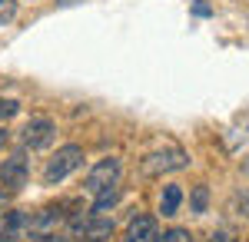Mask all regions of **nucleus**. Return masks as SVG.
Masks as SVG:
<instances>
[{
	"mask_svg": "<svg viewBox=\"0 0 249 242\" xmlns=\"http://www.w3.org/2000/svg\"><path fill=\"white\" fill-rule=\"evenodd\" d=\"M83 166V146L77 143H67V146H60L50 159H47V166H43V186H60L67 176H73L77 169Z\"/></svg>",
	"mask_w": 249,
	"mask_h": 242,
	"instance_id": "obj_1",
	"label": "nucleus"
},
{
	"mask_svg": "<svg viewBox=\"0 0 249 242\" xmlns=\"http://www.w3.org/2000/svg\"><path fill=\"white\" fill-rule=\"evenodd\" d=\"M120 173H123V163L116 159V156H107V159H100L90 173H87V179H83V192H103V189H110L120 183Z\"/></svg>",
	"mask_w": 249,
	"mask_h": 242,
	"instance_id": "obj_2",
	"label": "nucleus"
},
{
	"mask_svg": "<svg viewBox=\"0 0 249 242\" xmlns=\"http://www.w3.org/2000/svg\"><path fill=\"white\" fill-rule=\"evenodd\" d=\"M190 166V156L183 153V149H160V153H150L140 169H143V176H163V173H179V169Z\"/></svg>",
	"mask_w": 249,
	"mask_h": 242,
	"instance_id": "obj_3",
	"label": "nucleus"
},
{
	"mask_svg": "<svg viewBox=\"0 0 249 242\" xmlns=\"http://www.w3.org/2000/svg\"><path fill=\"white\" fill-rule=\"evenodd\" d=\"M20 139H23V146H27V149L40 153V149L53 146V139H57V123H53L50 116H30V123L23 126Z\"/></svg>",
	"mask_w": 249,
	"mask_h": 242,
	"instance_id": "obj_4",
	"label": "nucleus"
},
{
	"mask_svg": "<svg viewBox=\"0 0 249 242\" xmlns=\"http://www.w3.org/2000/svg\"><path fill=\"white\" fill-rule=\"evenodd\" d=\"M27 176H30V163H27L23 153H14L0 163V183H3L7 192H20L27 186Z\"/></svg>",
	"mask_w": 249,
	"mask_h": 242,
	"instance_id": "obj_5",
	"label": "nucleus"
},
{
	"mask_svg": "<svg viewBox=\"0 0 249 242\" xmlns=\"http://www.w3.org/2000/svg\"><path fill=\"white\" fill-rule=\"evenodd\" d=\"M63 223V209L60 206H47L40 209L37 216H30V236L40 239V236H53V229Z\"/></svg>",
	"mask_w": 249,
	"mask_h": 242,
	"instance_id": "obj_6",
	"label": "nucleus"
},
{
	"mask_svg": "<svg viewBox=\"0 0 249 242\" xmlns=\"http://www.w3.org/2000/svg\"><path fill=\"white\" fill-rule=\"evenodd\" d=\"M156 239H160V223L153 216H136L123 236V242H156Z\"/></svg>",
	"mask_w": 249,
	"mask_h": 242,
	"instance_id": "obj_7",
	"label": "nucleus"
},
{
	"mask_svg": "<svg viewBox=\"0 0 249 242\" xmlns=\"http://www.w3.org/2000/svg\"><path fill=\"white\" fill-rule=\"evenodd\" d=\"M30 236V216L27 212H7V219L0 225V242H17Z\"/></svg>",
	"mask_w": 249,
	"mask_h": 242,
	"instance_id": "obj_8",
	"label": "nucleus"
},
{
	"mask_svg": "<svg viewBox=\"0 0 249 242\" xmlns=\"http://www.w3.org/2000/svg\"><path fill=\"white\" fill-rule=\"evenodd\" d=\"M179 203H183V189L179 186H163V196H160V212L163 216H176L179 212Z\"/></svg>",
	"mask_w": 249,
	"mask_h": 242,
	"instance_id": "obj_9",
	"label": "nucleus"
},
{
	"mask_svg": "<svg viewBox=\"0 0 249 242\" xmlns=\"http://www.w3.org/2000/svg\"><path fill=\"white\" fill-rule=\"evenodd\" d=\"M116 203H120V189L110 186V189H103V192H96V196H93V209H90V212H93V216H103V212L113 209Z\"/></svg>",
	"mask_w": 249,
	"mask_h": 242,
	"instance_id": "obj_10",
	"label": "nucleus"
},
{
	"mask_svg": "<svg viewBox=\"0 0 249 242\" xmlns=\"http://www.w3.org/2000/svg\"><path fill=\"white\" fill-rule=\"evenodd\" d=\"M206 206H210V189H206V186H193V192H190V209L196 212V216H203V212H206Z\"/></svg>",
	"mask_w": 249,
	"mask_h": 242,
	"instance_id": "obj_11",
	"label": "nucleus"
},
{
	"mask_svg": "<svg viewBox=\"0 0 249 242\" xmlns=\"http://www.w3.org/2000/svg\"><path fill=\"white\" fill-rule=\"evenodd\" d=\"M17 0H0V27H3V23H14V20H17Z\"/></svg>",
	"mask_w": 249,
	"mask_h": 242,
	"instance_id": "obj_12",
	"label": "nucleus"
},
{
	"mask_svg": "<svg viewBox=\"0 0 249 242\" xmlns=\"http://www.w3.org/2000/svg\"><path fill=\"white\" fill-rule=\"evenodd\" d=\"M156 242H193L190 229H170V232H163Z\"/></svg>",
	"mask_w": 249,
	"mask_h": 242,
	"instance_id": "obj_13",
	"label": "nucleus"
},
{
	"mask_svg": "<svg viewBox=\"0 0 249 242\" xmlns=\"http://www.w3.org/2000/svg\"><path fill=\"white\" fill-rule=\"evenodd\" d=\"M17 113H20L17 100H3V96H0V120H14Z\"/></svg>",
	"mask_w": 249,
	"mask_h": 242,
	"instance_id": "obj_14",
	"label": "nucleus"
},
{
	"mask_svg": "<svg viewBox=\"0 0 249 242\" xmlns=\"http://www.w3.org/2000/svg\"><path fill=\"white\" fill-rule=\"evenodd\" d=\"M232 209H239V216H246V219H249V189H243V192L232 196Z\"/></svg>",
	"mask_w": 249,
	"mask_h": 242,
	"instance_id": "obj_15",
	"label": "nucleus"
},
{
	"mask_svg": "<svg viewBox=\"0 0 249 242\" xmlns=\"http://www.w3.org/2000/svg\"><path fill=\"white\" fill-rule=\"evenodd\" d=\"M206 242H239V236H236V229H216Z\"/></svg>",
	"mask_w": 249,
	"mask_h": 242,
	"instance_id": "obj_16",
	"label": "nucleus"
},
{
	"mask_svg": "<svg viewBox=\"0 0 249 242\" xmlns=\"http://www.w3.org/2000/svg\"><path fill=\"white\" fill-rule=\"evenodd\" d=\"M193 14H196V17H210L213 7H210V3H203V0H196V3H193Z\"/></svg>",
	"mask_w": 249,
	"mask_h": 242,
	"instance_id": "obj_17",
	"label": "nucleus"
},
{
	"mask_svg": "<svg viewBox=\"0 0 249 242\" xmlns=\"http://www.w3.org/2000/svg\"><path fill=\"white\" fill-rule=\"evenodd\" d=\"M77 0H57V7H73Z\"/></svg>",
	"mask_w": 249,
	"mask_h": 242,
	"instance_id": "obj_18",
	"label": "nucleus"
},
{
	"mask_svg": "<svg viewBox=\"0 0 249 242\" xmlns=\"http://www.w3.org/2000/svg\"><path fill=\"white\" fill-rule=\"evenodd\" d=\"M3 143H7V130H0V146H3Z\"/></svg>",
	"mask_w": 249,
	"mask_h": 242,
	"instance_id": "obj_19",
	"label": "nucleus"
},
{
	"mask_svg": "<svg viewBox=\"0 0 249 242\" xmlns=\"http://www.w3.org/2000/svg\"><path fill=\"white\" fill-rule=\"evenodd\" d=\"M243 169H246V176H249V159H246V166H243Z\"/></svg>",
	"mask_w": 249,
	"mask_h": 242,
	"instance_id": "obj_20",
	"label": "nucleus"
}]
</instances>
